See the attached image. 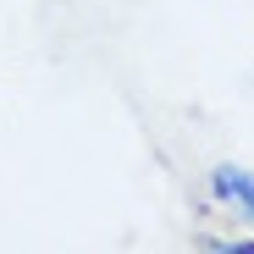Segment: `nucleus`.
<instances>
[{
    "label": "nucleus",
    "mask_w": 254,
    "mask_h": 254,
    "mask_svg": "<svg viewBox=\"0 0 254 254\" xmlns=\"http://www.w3.org/2000/svg\"><path fill=\"white\" fill-rule=\"evenodd\" d=\"M216 188H221L227 199H238V204L254 210V177H243V172H216Z\"/></svg>",
    "instance_id": "f257e3e1"
}]
</instances>
